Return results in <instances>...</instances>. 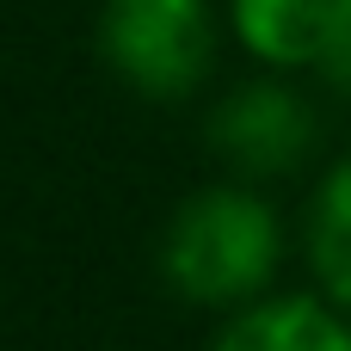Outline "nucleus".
I'll use <instances>...</instances> for the list:
<instances>
[{"instance_id": "nucleus-1", "label": "nucleus", "mask_w": 351, "mask_h": 351, "mask_svg": "<svg viewBox=\"0 0 351 351\" xmlns=\"http://www.w3.org/2000/svg\"><path fill=\"white\" fill-rule=\"evenodd\" d=\"M284 265V216L253 179L191 191L160 234V284L210 315H228L271 290Z\"/></svg>"}, {"instance_id": "nucleus-2", "label": "nucleus", "mask_w": 351, "mask_h": 351, "mask_svg": "<svg viewBox=\"0 0 351 351\" xmlns=\"http://www.w3.org/2000/svg\"><path fill=\"white\" fill-rule=\"evenodd\" d=\"M99 56L130 93L185 99L216 62V12L210 0H105Z\"/></svg>"}, {"instance_id": "nucleus-3", "label": "nucleus", "mask_w": 351, "mask_h": 351, "mask_svg": "<svg viewBox=\"0 0 351 351\" xmlns=\"http://www.w3.org/2000/svg\"><path fill=\"white\" fill-rule=\"evenodd\" d=\"M315 142H321L315 105L290 80H247L210 111V148L222 154V167H234V179L253 185L296 173L315 154Z\"/></svg>"}, {"instance_id": "nucleus-4", "label": "nucleus", "mask_w": 351, "mask_h": 351, "mask_svg": "<svg viewBox=\"0 0 351 351\" xmlns=\"http://www.w3.org/2000/svg\"><path fill=\"white\" fill-rule=\"evenodd\" d=\"M228 25L259 68L321 74L351 37V0H228Z\"/></svg>"}, {"instance_id": "nucleus-5", "label": "nucleus", "mask_w": 351, "mask_h": 351, "mask_svg": "<svg viewBox=\"0 0 351 351\" xmlns=\"http://www.w3.org/2000/svg\"><path fill=\"white\" fill-rule=\"evenodd\" d=\"M210 351H351V315L327 290H265L222 315Z\"/></svg>"}, {"instance_id": "nucleus-6", "label": "nucleus", "mask_w": 351, "mask_h": 351, "mask_svg": "<svg viewBox=\"0 0 351 351\" xmlns=\"http://www.w3.org/2000/svg\"><path fill=\"white\" fill-rule=\"evenodd\" d=\"M302 253L315 271V290H327L351 315V154H339L315 197H308V222H302Z\"/></svg>"}, {"instance_id": "nucleus-7", "label": "nucleus", "mask_w": 351, "mask_h": 351, "mask_svg": "<svg viewBox=\"0 0 351 351\" xmlns=\"http://www.w3.org/2000/svg\"><path fill=\"white\" fill-rule=\"evenodd\" d=\"M321 74H327V80H333L339 93H351V37H346V43H339V56H333V62H327Z\"/></svg>"}]
</instances>
